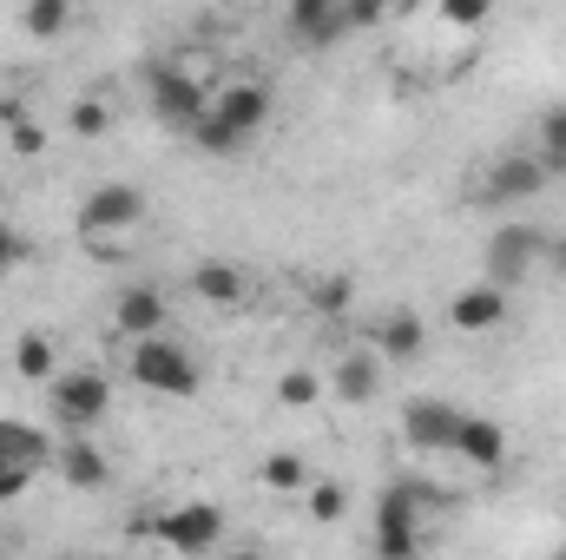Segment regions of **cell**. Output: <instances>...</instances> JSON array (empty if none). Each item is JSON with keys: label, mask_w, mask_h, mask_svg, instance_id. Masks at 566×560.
<instances>
[{"label": "cell", "mask_w": 566, "mask_h": 560, "mask_svg": "<svg viewBox=\"0 0 566 560\" xmlns=\"http://www.w3.org/2000/svg\"><path fill=\"white\" fill-rule=\"evenodd\" d=\"M416 7H428V0H382V20H389V13L402 20V13H416Z\"/></svg>", "instance_id": "cell-32"}, {"label": "cell", "mask_w": 566, "mask_h": 560, "mask_svg": "<svg viewBox=\"0 0 566 560\" xmlns=\"http://www.w3.org/2000/svg\"><path fill=\"white\" fill-rule=\"evenodd\" d=\"M434 13H441V27H454V33H474V27L494 20V0H434Z\"/></svg>", "instance_id": "cell-26"}, {"label": "cell", "mask_w": 566, "mask_h": 560, "mask_svg": "<svg viewBox=\"0 0 566 560\" xmlns=\"http://www.w3.org/2000/svg\"><path fill=\"white\" fill-rule=\"evenodd\" d=\"M534 139H541V158H547V172L560 178V172H566V100H560V106H547V113L534 120Z\"/></svg>", "instance_id": "cell-24"}, {"label": "cell", "mask_w": 566, "mask_h": 560, "mask_svg": "<svg viewBox=\"0 0 566 560\" xmlns=\"http://www.w3.org/2000/svg\"><path fill=\"white\" fill-rule=\"evenodd\" d=\"M547 265H554V271H566V231L554 238V245H547Z\"/></svg>", "instance_id": "cell-33"}, {"label": "cell", "mask_w": 566, "mask_h": 560, "mask_svg": "<svg viewBox=\"0 0 566 560\" xmlns=\"http://www.w3.org/2000/svg\"><path fill=\"white\" fill-rule=\"evenodd\" d=\"M53 435L46 428H33V422H0V462H33V468H46L53 462Z\"/></svg>", "instance_id": "cell-20"}, {"label": "cell", "mask_w": 566, "mask_h": 560, "mask_svg": "<svg viewBox=\"0 0 566 560\" xmlns=\"http://www.w3.org/2000/svg\"><path fill=\"white\" fill-rule=\"evenodd\" d=\"M349 297H356V283L349 278H316L310 283V310H323V317H343Z\"/></svg>", "instance_id": "cell-28"}, {"label": "cell", "mask_w": 566, "mask_h": 560, "mask_svg": "<svg viewBox=\"0 0 566 560\" xmlns=\"http://www.w3.org/2000/svg\"><path fill=\"white\" fill-rule=\"evenodd\" d=\"M507 310H514V297H507L494 278H474V283H461V290L448 297V323H454L461 336H494V330L507 323Z\"/></svg>", "instance_id": "cell-12"}, {"label": "cell", "mask_w": 566, "mask_h": 560, "mask_svg": "<svg viewBox=\"0 0 566 560\" xmlns=\"http://www.w3.org/2000/svg\"><path fill=\"white\" fill-rule=\"evenodd\" d=\"M185 290H191L198 303H211V310H244V303H251V278H244L231 258H205Z\"/></svg>", "instance_id": "cell-16"}, {"label": "cell", "mask_w": 566, "mask_h": 560, "mask_svg": "<svg viewBox=\"0 0 566 560\" xmlns=\"http://www.w3.org/2000/svg\"><path fill=\"white\" fill-rule=\"evenodd\" d=\"M303 515H310L316 528H336V521L349 515V488H343V481H310V488H303Z\"/></svg>", "instance_id": "cell-22"}, {"label": "cell", "mask_w": 566, "mask_h": 560, "mask_svg": "<svg viewBox=\"0 0 566 560\" xmlns=\"http://www.w3.org/2000/svg\"><path fill=\"white\" fill-rule=\"evenodd\" d=\"M27 258H33V238H27V225L0 218V278H7V271H20Z\"/></svg>", "instance_id": "cell-29"}, {"label": "cell", "mask_w": 566, "mask_h": 560, "mask_svg": "<svg viewBox=\"0 0 566 560\" xmlns=\"http://www.w3.org/2000/svg\"><path fill=\"white\" fill-rule=\"evenodd\" d=\"M46 403H53V422H60L66 435H73V428H93V422L113 409V376H106V370H53Z\"/></svg>", "instance_id": "cell-6"}, {"label": "cell", "mask_w": 566, "mask_h": 560, "mask_svg": "<svg viewBox=\"0 0 566 560\" xmlns=\"http://www.w3.org/2000/svg\"><path fill=\"white\" fill-rule=\"evenodd\" d=\"M258 481H264L271 495H296V488H310V468H303V455H296V448H277V455H264Z\"/></svg>", "instance_id": "cell-23"}, {"label": "cell", "mask_w": 566, "mask_h": 560, "mask_svg": "<svg viewBox=\"0 0 566 560\" xmlns=\"http://www.w3.org/2000/svg\"><path fill=\"white\" fill-rule=\"evenodd\" d=\"M369 350H382L389 363H416L428 350V323L416 310H382V317L369 323Z\"/></svg>", "instance_id": "cell-17"}, {"label": "cell", "mask_w": 566, "mask_h": 560, "mask_svg": "<svg viewBox=\"0 0 566 560\" xmlns=\"http://www.w3.org/2000/svg\"><path fill=\"white\" fill-rule=\"evenodd\" d=\"M53 370H60L53 336H46V330H20V343H13V376H20V383H53Z\"/></svg>", "instance_id": "cell-21"}, {"label": "cell", "mask_w": 566, "mask_h": 560, "mask_svg": "<svg viewBox=\"0 0 566 560\" xmlns=\"http://www.w3.org/2000/svg\"><path fill=\"white\" fill-rule=\"evenodd\" d=\"M145 100H151V120L165 126V133H191L198 120H205V106H211V86L185 66V60H171V66H151L145 73Z\"/></svg>", "instance_id": "cell-5"}, {"label": "cell", "mask_w": 566, "mask_h": 560, "mask_svg": "<svg viewBox=\"0 0 566 560\" xmlns=\"http://www.w3.org/2000/svg\"><path fill=\"white\" fill-rule=\"evenodd\" d=\"M66 126H73V139H106V126H113V106H106V100H73Z\"/></svg>", "instance_id": "cell-27"}, {"label": "cell", "mask_w": 566, "mask_h": 560, "mask_svg": "<svg viewBox=\"0 0 566 560\" xmlns=\"http://www.w3.org/2000/svg\"><path fill=\"white\" fill-rule=\"evenodd\" d=\"M165 317H171V303H165V290L158 283H126L119 297H113V330L133 343V336H151V330H165Z\"/></svg>", "instance_id": "cell-15"}, {"label": "cell", "mask_w": 566, "mask_h": 560, "mask_svg": "<svg viewBox=\"0 0 566 560\" xmlns=\"http://www.w3.org/2000/svg\"><path fill=\"white\" fill-rule=\"evenodd\" d=\"M33 475H40L33 462H0V501H13V495H27V488H33Z\"/></svg>", "instance_id": "cell-31"}, {"label": "cell", "mask_w": 566, "mask_h": 560, "mask_svg": "<svg viewBox=\"0 0 566 560\" xmlns=\"http://www.w3.org/2000/svg\"><path fill=\"white\" fill-rule=\"evenodd\" d=\"M323 396H329V390H323V376H316V370H283V376H277V403H283V409H316Z\"/></svg>", "instance_id": "cell-25"}, {"label": "cell", "mask_w": 566, "mask_h": 560, "mask_svg": "<svg viewBox=\"0 0 566 560\" xmlns=\"http://www.w3.org/2000/svg\"><path fill=\"white\" fill-rule=\"evenodd\" d=\"M454 428H461V409L448 396H409L402 403V442L416 455H454Z\"/></svg>", "instance_id": "cell-11"}, {"label": "cell", "mask_w": 566, "mask_h": 560, "mask_svg": "<svg viewBox=\"0 0 566 560\" xmlns=\"http://www.w3.org/2000/svg\"><path fill=\"white\" fill-rule=\"evenodd\" d=\"M126 376L139 383L145 396H165V403H191V396L205 390L198 356H191L178 336H165V330H151V336H133V343H126Z\"/></svg>", "instance_id": "cell-2"}, {"label": "cell", "mask_w": 566, "mask_h": 560, "mask_svg": "<svg viewBox=\"0 0 566 560\" xmlns=\"http://www.w3.org/2000/svg\"><path fill=\"white\" fill-rule=\"evenodd\" d=\"M382 376H389V356H382V350H336L323 390H329L343 409H363V403L382 396Z\"/></svg>", "instance_id": "cell-10"}, {"label": "cell", "mask_w": 566, "mask_h": 560, "mask_svg": "<svg viewBox=\"0 0 566 560\" xmlns=\"http://www.w3.org/2000/svg\"><path fill=\"white\" fill-rule=\"evenodd\" d=\"M264 126H271V86H264V80H224V86L211 93L205 120H198L185 139L198 145L205 158H231V152H244V145L258 139Z\"/></svg>", "instance_id": "cell-1"}, {"label": "cell", "mask_w": 566, "mask_h": 560, "mask_svg": "<svg viewBox=\"0 0 566 560\" xmlns=\"http://www.w3.org/2000/svg\"><path fill=\"white\" fill-rule=\"evenodd\" d=\"M441 495L428 481H389L376 495V554L382 560H409L422 554V508H434Z\"/></svg>", "instance_id": "cell-3"}, {"label": "cell", "mask_w": 566, "mask_h": 560, "mask_svg": "<svg viewBox=\"0 0 566 560\" xmlns=\"http://www.w3.org/2000/svg\"><path fill=\"white\" fill-rule=\"evenodd\" d=\"M283 33L303 53H323L349 33V13H343V0H283Z\"/></svg>", "instance_id": "cell-13"}, {"label": "cell", "mask_w": 566, "mask_h": 560, "mask_svg": "<svg viewBox=\"0 0 566 560\" xmlns=\"http://www.w3.org/2000/svg\"><path fill=\"white\" fill-rule=\"evenodd\" d=\"M73 20H80V0H27L20 7V27H27V40H66L73 33Z\"/></svg>", "instance_id": "cell-19"}, {"label": "cell", "mask_w": 566, "mask_h": 560, "mask_svg": "<svg viewBox=\"0 0 566 560\" xmlns=\"http://www.w3.org/2000/svg\"><path fill=\"white\" fill-rule=\"evenodd\" d=\"M53 468H60V481L80 488V495H99V488L113 481V462H106V448H99L86 428H73V435L53 448Z\"/></svg>", "instance_id": "cell-14"}, {"label": "cell", "mask_w": 566, "mask_h": 560, "mask_svg": "<svg viewBox=\"0 0 566 560\" xmlns=\"http://www.w3.org/2000/svg\"><path fill=\"white\" fill-rule=\"evenodd\" d=\"M547 158L541 152H501L481 178H474V205H527L547 191Z\"/></svg>", "instance_id": "cell-8"}, {"label": "cell", "mask_w": 566, "mask_h": 560, "mask_svg": "<svg viewBox=\"0 0 566 560\" xmlns=\"http://www.w3.org/2000/svg\"><path fill=\"white\" fill-rule=\"evenodd\" d=\"M547 231H534V225H501L494 238H488V251H481V278H494L501 290H514V283H527L541 271V258H547Z\"/></svg>", "instance_id": "cell-7"}, {"label": "cell", "mask_w": 566, "mask_h": 560, "mask_svg": "<svg viewBox=\"0 0 566 560\" xmlns=\"http://www.w3.org/2000/svg\"><path fill=\"white\" fill-rule=\"evenodd\" d=\"M145 185H133V178H106V185H93L86 191V205H80V238L86 245H113V238H133L145 225Z\"/></svg>", "instance_id": "cell-4"}, {"label": "cell", "mask_w": 566, "mask_h": 560, "mask_svg": "<svg viewBox=\"0 0 566 560\" xmlns=\"http://www.w3.org/2000/svg\"><path fill=\"white\" fill-rule=\"evenodd\" d=\"M454 462H468V468H501V462H507V428H501L494 416H468V409H461Z\"/></svg>", "instance_id": "cell-18"}, {"label": "cell", "mask_w": 566, "mask_h": 560, "mask_svg": "<svg viewBox=\"0 0 566 560\" xmlns=\"http://www.w3.org/2000/svg\"><path fill=\"white\" fill-rule=\"evenodd\" d=\"M151 541L171 554H211V548H224V508L218 501H178L151 521Z\"/></svg>", "instance_id": "cell-9"}, {"label": "cell", "mask_w": 566, "mask_h": 560, "mask_svg": "<svg viewBox=\"0 0 566 560\" xmlns=\"http://www.w3.org/2000/svg\"><path fill=\"white\" fill-rule=\"evenodd\" d=\"M7 145H13L20 158H40V152H46V126H40V120H20V113H13V120H7Z\"/></svg>", "instance_id": "cell-30"}]
</instances>
